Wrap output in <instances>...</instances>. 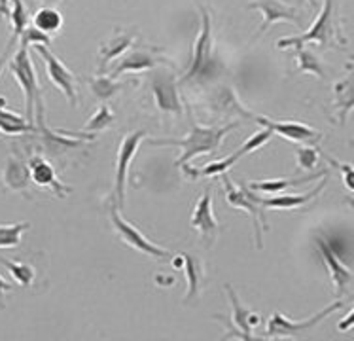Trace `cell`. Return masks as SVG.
I'll use <instances>...</instances> for the list:
<instances>
[{
    "label": "cell",
    "instance_id": "34",
    "mask_svg": "<svg viewBox=\"0 0 354 341\" xmlns=\"http://www.w3.org/2000/svg\"><path fill=\"white\" fill-rule=\"evenodd\" d=\"M296 161L301 171H313L320 163V150L313 145H301L297 148Z\"/></svg>",
    "mask_w": 354,
    "mask_h": 341
},
{
    "label": "cell",
    "instance_id": "28",
    "mask_svg": "<svg viewBox=\"0 0 354 341\" xmlns=\"http://www.w3.org/2000/svg\"><path fill=\"white\" fill-rule=\"evenodd\" d=\"M294 55H296L297 63L296 73L313 74V76H317L320 80L328 78V71H326V66L322 65V61H320V57L315 51L305 48V46H299V48H294Z\"/></svg>",
    "mask_w": 354,
    "mask_h": 341
},
{
    "label": "cell",
    "instance_id": "19",
    "mask_svg": "<svg viewBox=\"0 0 354 341\" xmlns=\"http://www.w3.org/2000/svg\"><path fill=\"white\" fill-rule=\"evenodd\" d=\"M209 109L210 112L218 118H245V120H252L254 114L250 110H246L241 102H239L235 89L230 86H220L216 91H212L209 97Z\"/></svg>",
    "mask_w": 354,
    "mask_h": 341
},
{
    "label": "cell",
    "instance_id": "2",
    "mask_svg": "<svg viewBox=\"0 0 354 341\" xmlns=\"http://www.w3.org/2000/svg\"><path fill=\"white\" fill-rule=\"evenodd\" d=\"M8 71L14 76L17 86L21 87L25 97V120L32 125L46 122V104H44V89L38 82L37 68L29 53V46L19 42V48L8 61Z\"/></svg>",
    "mask_w": 354,
    "mask_h": 341
},
{
    "label": "cell",
    "instance_id": "8",
    "mask_svg": "<svg viewBox=\"0 0 354 341\" xmlns=\"http://www.w3.org/2000/svg\"><path fill=\"white\" fill-rule=\"evenodd\" d=\"M222 176V182H224L225 190V201L233 209H241L245 211L246 214L252 216L254 222V237H256V247H263V232L269 230L268 220H266V212H263V207L258 201V197L254 196L252 190H248L246 186L239 188L232 182V178L227 174H220Z\"/></svg>",
    "mask_w": 354,
    "mask_h": 341
},
{
    "label": "cell",
    "instance_id": "29",
    "mask_svg": "<svg viewBox=\"0 0 354 341\" xmlns=\"http://www.w3.org/2000/svg\"><path fill=\"white\" fill-rule=\"evenodd\" d=\"M32 27L38 29L44 35H57L63 27V15L55 6H42L38 8L37 14L32 17Z\"/></svg>",
    "mask_w": 354,
    "mask_h": 341
},
{
    "label": "cell",
    "instance_id": "33",
    "mask_svg": "<svg viewBox=\"0 0 354 341\" xmlns=\"http://www.w3.org/2000/svg\"><path fill=\"white\" fill-rule=\"evenodd\" d=\"M30 228V222L0 224V248H15L21 245L23 233Z\"/></svg>",
    "mask_w": 354,
    "mask_h": 341
},
{
    "label": "cell",
    "instance_id": "3",
    "mask_svg": "<svg viewBox=\"0 0 354 341\" xmlns=\"http://www.w3.org/2000/svg\"><path fill=\"white\" fill-rule=\"evenodd\" d=\"M239 127V122L227 125H218V127H201L196 120L192 118V129L184 138H148L146 142L152 146H176L180 148V158L176 160V167H184L189 161L205 154L218 152L224 145L225 135Z\"/></svg>",
    "mask_w": 354,
    "mask_h": 341
},
{
    "label": "cell",
    "instance_id": "14",
    "mask_svg": "<svg viewBox=\"0 0 354 341\" xmlns=\"http://www.w3.org/2000/svg\"><path fill=\"white\" fill-rule=\"evenodd\" d=\"M225 294H227V299L232 304V317H230V324H227V332H225V340L230 338H237V340L243 341H252L258 340L254 335V328L260 326L261 317L252 313L248 307L239 302L237 292L233 291L232 284H225Z\"/></svg>",
    "mask_w": 354,
    "mask_h": 341
},
{
    "label": "cell",
    "instance_id": "42",
    "mask_svg": "<svg viewBox=\"0 0 354 341\" xmlns=\"http://www.w3.org/2000/svg\"><path fill=\"white\" fill-rule=\"evenodd\" d=\"M0 307H4V305H2V302H0Z\"/></svg>",
    "mask_w": 354,
    "mask_h": 341
},
{
    "label": "cell",
    "instance_id": "26",
    "mask_svg": "<svg viewBox=\"0 0 354 341\" xmlns=\"http://www.w3.org/2000/svg\"><path fill=\"white\" fill-rule=\"evenodd\" d=\"M333 109L337 112L339 124L345 125L348 114L353 112V65L347 66L345 78L333 86Z\"/></svg>",
    "mask_w": 354,
    "mask_h": 341
},
{
    "label": "cell",
    "instance_id": "25",
    "mask_svg": "<svg viewBox=\"0 0 354 341\" xmlns=\"http://www.w3.org/2000/svg\"><path fill=\"white\" fill-rule=\"evenodd\" d=\"M324 174H328V171H318V173L305 174V176H286V178H275V181H252L248 182V190H252V192H263V194L275 196L279 192L294 188V186H301L305 182L320 181Z\"/></svg>",
    "mask_w": 354,
    "mask_h": 341
},
{
    "label": "cell",
    "instance_id": "22",
    "mask_svg": "<svg viewBox=\"0 0 354 341\" xmlns=\"http://www.w3.org/2000/svg\"><path fill=\"white\" fill-rule=\"evenodd\" d=\"M328 181H330V174H324L317 186L313 190H309L307 194H282V196L275 194V196L268 197V199H260V197H258V201H260L261 207H269V209L297 211V209H301V207H305L307 203H311L315 197L320 196V192L326 188Z\"/></svg>",
    "mask_w": 354,
    "mask_h": 341
},
{
    "label": "cell",
    "instance_id": "6",
    "mask_svg": "<svg viewBox=\"0 0 354 341\" xmlns=\"http://www.w3.org/2000/svg\"><path fill=\"white\" fill-rule=\"evenodd\" d=\"M148 87L153 95L156 107L163 116H182L184 104L178 93V80L167 66H156L148 76Z\"/></svg>",
    "mask_w": 354,
    "mask_h": 341
},
{
    "label": "cell",
    "instance_id": "18",
    "mask_svg": "<svg viewBox=\"0 0 354 341\" xmlns=\"http://www.w3.org/2000/svg\"><path fill=\"white\" fill-rule=\"evenodd\" d=\"M315 243H317L318 255H320V258H322V261H324V266L328 268V273H330V279H332L335 294H337L339 298H343V296L348 292L351 283H353V271H351V268H347V266L339 260L337 252L330 247V243H328L326 237L317 235Z\"/></svg>",
    "mask_w": 354,
    "mask_h": 341
},
{
    "label": "cell",
    "instance_id": "36",
    "mask_svg": "<svg viewBox=\"0 0 354 341\" xmlns=\"http://www.w3.org/2000/svg\"><path fill=\"white\" fill-rule=\"evenodd\" d=\"M320 158H324L330 165H333V167H337L343 173V182H345V188L348 190V192H353L354 184H353V165L351 163H341V161L333 160V158H330V156H326L324 152L320 154Z\"/></svg>",
    "mask_w": 354,
    "mask_h": 341
},
{
    "label": "cell",
    "instance_id": "21",
    "mask_svg": "<svg viewBox=\"0 0 354 341\" xmlns=\"http://www.w3.org/2000/svg\"><path fill=\"white\" fill-rule=\"evenodd\" d=\"M10 21H12V37L8 38L6 46H4V51L0 53V71L6 66V63L10 61V57L14 55L17 46L21 42V37L25 29L29 27V12L23 4V0H12L10 4Z\"/></svg>",
    "mask_w": 354,
    "mask_h": 341
},
{
    "label": "cell",
    "instance_id": "5",
    "mask_svg": "<svg viewBox=\"0 0 354 341\" xmlns=\"http://www.w3.org/2000/svg\"><path fill=\"white\" fill-rule=\"evenodd\" d=\"M339 309H343V299L341 298L337 302H333L332 305L324 307L322 311H318L317 315L304 320H292L288 317H284L282 313H273L268 320L263 338H268V340H294V338H299L305 332L313 330L317 324H320L322 320L328 319L330 315L339 311Z\"/></svg>",
    "mask_w": 354,
    "mask_h": 341
},
{
    "label": "cell",
    "instance_id": "35",
    "mask_svg": "<svg viewBox=\"0 0 354 341\" xmlns=\"http://www.w3.org/2000/svg\"><path fill=\"white\" fill-rule=\"evenodd\" d=\"M21 42L27 44L29 48H30V46H35V44L50 46V44L53 42V37H50V35H44V33H40L38 29H35L32 25H29V27L25 29V33H23Z\"/></svg>",
    "mask_w": 354,
    "mask_h": 341
},
{
    "label": "cell",
    "instance_id": "32",
    "mask_svg": "<svg viewBox=\"0 0 354 341\" xmlns=\"http://www.w3.org/2000/svg\"><path fill=\"white\" fill-rule=\"evenodd\" d=\"M114 120H116L114 112L109 109V104H104V102H102L101 107H99V110H97L93 116L87 120L86 125L82 127L80 133H86V135H93L95 137L97 133L109 129L110 125L114 124Z\"/></svg>",
    "mask_w": 354,
    "mask_h": 341
},
{
    "label": "cell",
    "instance_id": "12",
    "mask_svg": "<svg viewBox=\"0 0 354 341\" xmlns=\"http://www.w3.org/2000/svg\"><path fill=\"white\" fill-rule=\"evenodd\" d=\"M271 137H275L273 133L269 129H263L258 131V133H254L252 137L246 140L245 145L239 148L237 152L232 154V156H227V158H224V160H218V161H212V163H209V165H205L203 169H196V167H189L188 165H184V173L188 174L189 178H199V176H218V174H224L227 173L230 169L237 163L241 158H245L246 154H252L254 150H258V148H261L263 145H268L269 140H271Z\"/></svg>",
    "mask_w": 354,
    "mask_h": 341
},
{
    "label": "cell",
    "instance_id": "39",
    "mask_svg": "<svg viewBox=\"0 0 354 341\" xmlns=\"http://www.w3.org/2000/svg\"><path fill=\"white\" fill-rule=\"evenodd\" d=\"M12 288H14V286L8 283L4 277L0 275V302H2V296H4V292H10V291H12Z\"/></svg>",
    "mask_w": 354,
    "mask_h": 341
},
{
    "label": "cell",
    "instance_id": "23",
    "mask_svg": "<svg viewBox=\"0 0 354 341\" xmlns=\"http://www.w3.org/2000/svg\"><path fill=\"white\" fill-rule=\"evenodd\" d=\"M137 40V30L135 29H116L114 35L104 40L101 44V50H99V73H104V68L116 61L118 57H122L125 51L129 50L131 46Z\"/></svg>",
    "mask_w": 354,
    "mask_h": 341
},
{
    "label": "cell",
    "instance_id": "24",
    "mask_svg": "<svg viewBox=\"0 0 354 341\" xmlns=\"http://www.w3.org/2000/svg\"><path fill=\"white\" fill-rule=\"evenodd\" d=\"M182 255V269H184V277L188 283V292L184 296V304H192L197 302L203 292V284H205V264L201 258L192 252H180Z\"/></svg>",
    "mask_w": 354,
    "mask_h": 341
},
{
    "label": "cell",
    "instance_id": "40",
    "mask_svg": "<svg viewBox=\"0 0 354 341\" xmlns=\"http://www.w3.org/2000/svg\"><path fill=\"white\" fill-rule=\"evenodd\" d=\"M42 2L46 4V6H55V4H59L61 0H42Z\"/></svg>",
    "mask_w": 354,
    "mask_h": 341
},
{
    "label": "cell",
    "instance_id": "38",
    "mask_svg": "<svg viewBox=\"0 0 354 341\" xmlns=\"http://www.w3.org/2000/svg\"><path fill=\"white\" fill-rule=\"evenodd\" d=\"M10 4L12 0H0V19H4L10 14Z\"/></svg>",
    "mask_w": 354,
    "mask_h": 341
},
{
    "label": "cell",
    "instance_id": "7",
    "mask_svg": "<svg viewBox=\"0 0 354 341\" xmlns=\"http://www.w3.org/2000/svg\"><path fill=\"white\" fill-rule=\"evenodd\" d=\"M146 137V131L137 129L133 133L123 135L120 140L116 152V176H114V194H112V201L116 203L120 211H125V197H127V178H129L131 163L137 156L138 148L142 145Z\"/></svg>",
    "mask_w": 354,
    "mask_h": 341
},
{
    "label": "cell",
    "instance_id": "30",
    "mask_svg": "<svg viewBox=\"0 0 354 341\" xmlns=\"http://www.w3.org/2000/svg\"><path fill=\"white\" fill-rule=\"evenodd\" d=\"M37 125L29 124L25 116H19L6 107H0V133L2 135H29Z\"/></svg>",
    "mask_w": 354,
    "mask_h": 341
},
{
    "label": "cell",
    "instance_id": "15",
    "mask_svg": "<svg viewBox=\"0 0 354 341\" xmlns=\"http://www.w3.org/2000/svg\"><path fill=\"white\" fill-rule=\"evenodd\" d=\"M252 122L260 124L261 127L269 129L273 135L286 138L290 142H296V145H318L322 140V133L317 131L315 127L301 124V122H292V120H271L268 116H258L254 114Z\"/></svg>",
    "mask_w": 354,
    "mask_h": 341
},
{
    "label": "cell",
    "instance_id": "37",
    "mask_svg": "<svg viewBox=\"0 0 354 341\" xmlns=\"http://www.w3.org/2000/svg\"><path fill=\"white\" fill-rule=\"evenodd\" d=\"M353 317H354V311L353 309H348V313L343 317V320L339 322V330L341 332H348L351 330V326H353Z\"/></svg>",
    "mask_w": 354,
    "mask_h": 341
},
{
    "label": "cell",
    "instance_id": "11",
    "mask_svg": "<svg viewBox=\"0 0 354 341\" xmlns=\"http://www.w3.org/2000/svg\"><path fill=\"white\" fill-rule=\"evenodd\" d=\"M30 48L37 51L38 55H40V59L44 61L46 73H48V80L57 87L61 93L65 95L66 101L71 102L73 109H78V80H76V76H74L73 71H71V68H68V66H66L65 63L48 48V46L35 44V46H30Z\"/></svg>",
    "mask_w": 354,
    "mask_h": 341
},
{
    "label": "cell",
    "instance_id": "31",
    "mask_svg": "<svg viewBox=\"0 0 354 341\" xmlns=\"http://www.w3.org/2000/svg\"><path fill=\"white\" fill-rule=\"evenodd\" d=\"M0 264L10 271V275L14 277V281L19 286L29 288L37 279V269L32 268L27 261H15V260H6V258H0Z\"/></svg>",
    "mask_w": 354,
    "mask_h": 341
},
{
    "label": "cell",
    "instance_id": "10",
    "mask_svg": "<svg viewBox=\"0 0 354 341\" xmlns=\"http://www.w3.org/2000/svg\"><path fill=\"white\" fill-rule=\"evenodd\" d=\"M156 66H174V63L159 48H153V46H135L133 44L129 50L120 57L118 65L110 71L109 76L122 78V74L146 73V71H152Z\"/></svg>",
    "mask_w": 354,
    "mask_h": 341
},
{
    "label": "cell",
    "instance_id": "9",
    "mask_svg": "<svg viewBox=\"0 0 354 341\" xmlns=\"http://www.w3.org/2000/svg\"><path fill=\"white\" fill-rule=\"evenodd\" d=\"M197 10L201 15V27H199V35L194 44V55H192V65H189L188 73L182 78V84L194 78H203L209 73L210 65H212V14L210 10L201 2H197Z\"/></svg>",
    "mask_w": 354,
    "mask_h": 341
},
{
    "label": "cell",
    "instance_id": "17",
    "mask_svg": "<svg viewBox=\"0 0 354 341\" xmlns=\"http://www.w3.org/2000/svg\"><path fill=\"white\" fill-rule=\"evenodd\" d=\"M30 173V182L37 184L38 188L48 190L53 196L59 197V199H65L73 188L66 186L65 182L59 181L57 173H55V167L44 154H32L27 161Z\"/></svg>",
    "mask_w": 354,
    "mask_h": 341
},
{
    "label": "cell",
    "instance_id": "16",
    "mask_svg": "<svg viewBox=\"0 0 354 341\" xmlns=\"http://www.w3.org/2000/svg\"><path fill=\"white\" fill-rule=\"evenodd\" d=\"M189 228L196 230L201 239L205 241L207 248H210L214 245V241L218 237V232H220V222L214 216V211H212V194H210V186L205 188L199 199H197L196 207H194V212H192V218H189Z\"/></svg>",
    "mask_w": 354,
    "mask_h": 341
},
{
    "label": "cell",
    "instance_id": "41",
    "mask_svg": "<svg viewBox=\"0 0 354 341\" xmlns=\"http://www.w3.org/2000/svg\"><path fill=\"white\" fill-rule=\"evenodd\" d=\"M309 4H311L313 8H317V0H309Z\"/></svg>",
    "mask_w": 354,
    "mask_h": 341
},
{
    "label": "cell",
    "instance_id": "20",
    "mask_svg": "<svg viewBox=\"0 0 354 341\" xmlns=\"http://www.w3.org/2000/svg\"><path fill=\"white\" fill-rule=\"evenodd\" d=\"M2 186L8 190V192H14V194H21L25 197H32L30 194V173L29 165L17 158V156H10L6 161H4V169H2Z\"/></svg>",
    "mask_w": 354,
    "mask_h": 341
},
{
    "label": "cell",
    "instance_id": "1",
    "mask_svg": "<svg viewBox=\"0 0 354 341\" xmlns=\"http://www.w3.org/2000/svg\"><path fill=\"white\" fill-rule=\"evenodd\" d=\"M311 42L318 44L322 50H339V48L347 46V37L343 33V27H341L335 0H324L311 27L297 37H286L277 40V48L279 50H288V48L294 50V48L307 46Z\"/></svg>",
    "mask_w": 354,
    "mask_h": 341
},
{
    "label": "cell",
    "instance_id": "13",
    "mask_svg": "<svg viewBox=\"0 0 354 341\" xmlns=\"http://www.w3.org/2000/svg\"><path fill=\"white\" fill-rule=\"evenodd\" d=\"M248 10H258L261 17H263V21H261L256 35H254V40L263 37L269 30V27L275 25V23H292L299 29H304V15H301V12L297 8L288 6L282 0H254V2L248 4Z\"/></svg>",
    "mask_w": 354,
    "mask_h": 341
},
{
    "label": "cell",
    "instance_id": "4",
    "mask_svg": "<svg viewBox=\"0 0 354 341\" xmlns=\"http://www.w3.org/2000/svg\"><path fill=\"white\" fill-rule=\"evenodd\" d=\"M109 218H110V224L114 228V232L118 233V237L122 243H125L127 247L135 248L137 252H142L145 256H150L153 260H171L173 258V252L171 250H167L163 247H158L156 243L146 237L145 233L138 230L137 225H133L129 220H125L122 216V211L118 209L116 203L114 201H110L109 205Z\"/></svg>",
    "mask_w": 354,
    "mask_h": 341
},
{
    "label": "cell",
    "instance_id": "27",
    "mask_svg": "<svg viewBox=\"0 0 354 341\" xmlns=\"http://www.w3.org/2000/svg\"><path fill=\"white\" fill-rule=\"evenodd\" d=\"M129 86H135V82L131 80H120V78H112V76H97V78H89V89L91 93L99 99V101L106 102L112 97H116L120 91L127 89Z\"/></svg>",
    "mask_w": 354,
    "mask_h": 341
}]
</instances>
